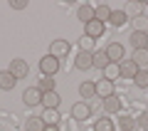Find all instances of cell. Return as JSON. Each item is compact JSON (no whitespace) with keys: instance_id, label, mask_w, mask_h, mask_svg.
Masks as SVG:
<instances>
[{"instance_id":"6da1fadb","label":"cell","mask_w":148,"mask_h":131,"mask_svg":"<svg viewBox=\"0 0 148 131\" xmlns=\"http://www.w3.org/2000/svg\"><path fill=\"white\" fill-rule=\"evenodd\" d=\"M40 69H42L45 77H54V74L59 72V59L52 57V54H45V57L40 59Z\"/></svg>"},{"instance_id":"7a4b0ae2","label":"cell","mask_w":148,"mask_h":131,"mask_svg":"<svg viewBox=\"0 0 148 131\" xmlns=\"http://www.w3.org/2000/svg\"><path fill=\"white\" fill-rule=\"evenodd\" d=\"M104 52H106V57H109V62L121 64V62H123V52H126V50H123L121 42H111V45L104 50Z\"/></svg>"},{"instance_id":"3957f363","label":"cell","mask_w":148,"mask_h":131,"mask_svg":"<svg viewBox=\"0 0 148 131\" xmlns=\"http://www.w3.org/2000/svg\"><path fill=\"white\" fill-rule=\"evenodd\" d=\"M10 74L15 79H25L27 74H30V64H27L25 59H12L10 62Z\"/></svg>"},{"instance_id":"277c9868","label":"cell","mask_w":148,"mask_h":131,"mask_svg":"<svg viewBox=\"0 0 148 131\" xmlns=\"http://www.w3.org/2000/svg\"><path fill=\"white\" fill-rule=\"evenodd\" d=\"M22 101H25L27 106H37V104H42V92L37 89V87H30V89L22 92Z\"/></svg>"},{"instance_id":"5b68a950","label":"cell","mask_w":148,"mask_h":131,"mask_svg":"<svg viewBox=\"0 0 148 131\" xmlns=\"http://www.w3.org/2000/svg\"><path fill=\"white\" fill-rule=\"evenodd\" d=\"M128 42H131L133 52L136 50H148V32H131V37H128Z\"/></svg>"},{"instance_id":"8992f818","label":"cell","mask_w":148,"mask_h":131,"mask_svg":"<svg viewBox=\"0 0 148 131\" xmlns=\"http://www.w3.org/2000/svg\"><path fill=\"white\" fill-rule=\"evenodd\" d=\"M104 30H106V25H104V22H99V20H91V22H86V25H84V35L91 37V40L101 37V35H104Z\"/></svg>"},{"instance_id":"52a82bcc","label":"cell","mask_w":148,"mask_h":131,"mask_svg":"<svg viewBox=\"0 0 148 131\" xmlns=\"http://www.w3.org/2000/svg\"><path fill=\"white\" fill-rule=\"evenodd\" d=\"M74 64H77V69H91L94 67V52H82L74 57Z\"/></svg>"},{"instance_id":"ba28073f","label":"cell","mask_w":148,"mask_h":131,"mask_svg":"<svg viewBox=\"0 0 148 131\" xmlns=\"http://www.w3.org/2000/svg\"><path fill=\"white\" fill-rule=\"evenodd\" d=\"M119 67H121V77H123V79H136V74L141 72V69H138V64L133 62V59H123Z\"/></svg>"},{"instance_id":"9c48e42d","label":"cell","mask_w":148,"mask_h":131,"mask_svg":"<svg viewBox=\"0 0 148 131\" xmlns=\"http://www.w3.org/2000/svg\"><path fill=\"white\" fill-rule=\"evenodd\" d=\"M89 114H91V106L86 104V101H77V104L72 106V116L77 121H84V119H89Z\"/></svg>"},{"instance_id":"30bf717a","label":"cell","mask_w":148,"mask_h":131,"mask_svg":"<svg viewBox=\"0 0 148 131\" xmlns=\"http://www.w3.org/2000/svg\"><path fill=\"white\" fill-rule=\"evenodd\" d=\"M49 54L52 57H64V54H69V42L67 40H54L52 45H49Z\"/></svg>"},{"instance_id":"8fae6325","label":"cell","mask_w":148,"mask_h":131,"mask_svg":"<svg viewBox=\"0 0 148 131\" xmlns=\"http://www.w3.org/2000/svg\"><path fill=\"white\" fill-rule=\"evenodd\" d=\"M111 94H116V92H114V82H109V79H99V82H96V97L109 99Z\"/></svg>"},{"instance_id":"7c38bea8","label":"cell","mask_w":148,"mask_h":131,"mask_svg":"<svg viewBox=\"0 0 148 131\" xmlns=\"http://www.w3.org/2000/svg\"><path fill=\"white\" fill-rule=\"evenodd\" d=\"M77 17L86 25V22L96 20V8H91V5H79V8H77Z\"/></svg>"},{"instance_id":"4fadbf2b","label":"cell","mask_w":148,"mask_h":131,"mask_svg":"<svg viewBox=\"0 0 148 131\" xmlns=\"http://www.w3.org/2000/svg\"><path fill=\"white\" fill-rule=\"evenodd\" d=\"M104 111H106V114H116V111H121V99H119V94H111L109 99H104Z\"/></svg>"},{"instance_id":"5bb4252c","label":"cell","mask_w":148,"mask_h":131,"mask_svg":"<svg viewBox=\"0 0 148 131\" xmlns=\"http://www.w3.org/2000/svg\"><path fill=\"white\" fill-rule=\"evenodd\" d=\"M15 84H17V79L10 74V69H3V72H0V89L10 92L12 87H15Z\"/></svg>"},{"instance_id":"9a60e30c","label":"cell","mask_w":148,"mask_h":131,"mask_svg":"<svg viewBox=\"0 0 148 131\" xmlns=\"http://www.w3.org/2000/svg\"><path fill=\"white\" fill-rule=\"evenodd\" d=\"M79 97H82V99H91V97H96V82H82L79 84Z\"/></svg>"},{"instance_id":"2e32d148","label":"cell","mask_w":148,"mask_h":131,"mask_svg":"<svg viewBox=\"0 0 148 131\" xmlns=\"http://www.w3.org/2000/svg\"><path fill=\"white\" fill-rule=\"evenodd\" d=\"M121 77V67H119L116 62H109L104 67V79H109V82H114V79Z\"/></svg>"},{"instance_id":"e0dca14e","label":"cell","mask_w":148,"mask_h":131,"mask_svg":"<svg viewBox=\"0 0 148 131\" xmlns=\"http://www.w3.org/2000/svg\"><path fill=\"white\" fill-rule=\"evenodd\" d=\"M59 94L57 92H47V94H42V104H45V109H57L59 106Z\"/></svg>"},{"instance_id":"ac0fdd59","label":"cell","mask_w":148,"mask_h":131,"mask_svg":"<svg viewBox=\"0 0 148 131\" xmlns=\"http://www.w3.org/2000/svg\"><path fill=\"white\" fill-rule=\"evenodd\" d=\"M131 59L138 64V69H148V50H136Z\"/></svg>"},{"instance_id":"d6986e66","label":"cell","mask_w":148,"mask_h":131,"mask_svg":"<svg viewBox=\"0 0 148 131\" xmlns=\"http://www.w3.org/2000/svg\"><path fill=\"white\" fill-rule=\"evenodd\" d=\"M126 20H128V15H126V10H114V12H111V25H114V27H123V25H126Z\"/></svg>"},{"instance_id":"ffe728a7","label":"cell","mask_w":148,"mask_h":131,"mask_svg":"<svg viewBox=\"0 0 148 131\" xmlns=\"http://www.w3.org/2000/svg\"><path fill=\"white\" fill-rule=\"evenodd\" d=\"M111 12H114V10H111L109 5H99V8H96V20L106 25V20H111Z\"/></svg>"},{"instance_id":"44dd1931","label":"cell","mask_w":148,"mask_h":131,"mask_svg":"<svg viewBox=\"0 0 148 131\" xmlns=\"http://www.w3.org/2000/svg\"><path fill=\"white\" fill-rule=\"evenodd\" d=\"M37 89L42 92V94L54 92V79H52V77H42V79H40V84H37Z\"/></svg>"},{"instance_id":"7402d4cb","label":"cell","mask_w":148,"mask_h":131,"mask_svg":"<svg viewBox=\"0 0 148 131\" xmlns=\"http://www.w3.org/2000/svg\"><path fill=\"white\" fill-rule=\"evenodd\" d=\"M40 119H42L45 124H59V114H57V109H45V114L40 116Z\"/></svg>"},{"instance_id":"603a6c76","label":"cell","mask_w":148,"mask_h":131,"mask_svg":"<svg viewBox=\"0 0 148 131\" xmlns=\"http://www.w3.org/2000/svg\"><path fill=\"white\" fill-rule=\"evenodd\" d=\"M106 64H109V57H106V52H104V50H99V52H94V67L104 69Z\"/></svg>"},{"instance_id":"cb8c5ba5","label":"cell","mask_w":148,"mask_h":131,"mask_svg":"<svg viewBox=\"0 0 148 131\" xmlns=\"http://www.w3.org/2000/svg\"><path fill=\"white\" fill-rule=\"evenodd\" d=\"M27 131H42L45 129V121L40 119V116H35V119H27V126H25Z\"/></svg>"},{"instance_id":"d4e9b609","label":"cell","mask_w":148,"mask_h":131,"mask_svg":"<svg viewBox=\"0 0 148 131\" xmlns=\"http://www.w3.org/2000/svg\"><path fill=\"white\" fill-rule=\"evenodd\" d=\"M94 131H114V121L111 119H99L94 124Z\"/></svg>"},{"instance_id":"484cf974","label":"cell","mask_w":148,"mask_h":131,"mask_svg":"<svg viewBox=\"0 0 148 131\" xmlns=\"http://www.w3.org/2000/svg\"><path fill=\"white\" fill-rule=\"evenodd\" d=\"M133 82H136V87L146 89V87H148V69H141V72L136 74V79H133Z\"/></svg>"},{"instance_id":"4316f807","label":"cell","mask_w":148,"mask_h":131,"mask_svg":"<svg viewBox=\"0 0 148 131\" xmlns=\"http://www.w3.org/2000/svg\"><path fill=\"white\" fill-rule=\"evenodd\" d=\"M133 27H136V32H148V17H133Z\"/></svg>"},{"instance_id":"83f0119b","label":"cell","mask_w":148,"mask_h":131,"mask_svg":"<svg viewBox=\"0 0 148 131\" xmlns=\"http://www.w3.org/2000/svg\"><path fill=\"white\" fill-rule=\"evenodd\" d=\"M79 47H82V52H94V40H91V37H86V35H82Z\"/></svg>"},{"instance_id":"f1b7e54d","label":"cell","mask_w":148,"mask_h":131,"mask_svg":"<svg viewBox=\"0 0 148 131\" xmlns=\"http://www.w3.org/2000/svg\"><path fill=\"white\" fill-rule=\"evenodd\" d=\"M143 10V5L141 3H128L126 5V15H133V17H138V12Z\"/></svg>"},{"instance_id":"f546056e","label":"cell","mask_w":148,"mask_h":131,"mask_svg":"<svg viewBox=\"0 0 148 131\" xmlns=\"http://www.w3.org/2000/svg\"><path fill=\"white\" fill-rule=\"evenodd\" d=\"M119 124H121L123 131H131L133 126H136V119H131V116H121V121H119Z\"/></svg>"},{"instance_id":"4dcf8cb0","label":"cell","mask_w":148,"mask_h":131,"mask_svg":"<svg viewBox=\"0 0 148 131\" xmlns=\"http://www.w3.org/2000/svg\"><path fill=\"white\" fill-rule=\"evenodd\" d=\"M136 126H141V129H148V111H143V114L138 116V121H136Z\"/></svg>"},{"instance_id":"1f68e13d","label":"cell","mask_w":148,"mask_h":131,"mask_svg":"<svg viewBox=\"0 0 148 131\" xmlns=\"http://www.w3.org/2000/svg\"><path fill=\"white\" fill-rule=\"evenodd\" d=\"M10 8H15V10H25L27 3H25V0H10Z\"/></svg>"},{"instance_id":"d6a6232c","label":"cell","mask_w":148,"mask_h":131,"mask_svg":"<svg viewBox=\"0 0 148 131\" xmlns=\"http://www.w3.org/2000/svg\"><path fill=\"white\" fill-rule=\"evenodd\" d=\"M42 131H59V126H57V124H45Z\"/></svg>"}]
</instances>
